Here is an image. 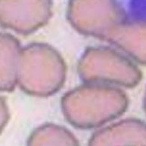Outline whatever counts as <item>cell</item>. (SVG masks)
Wrapping results in <instances>:
<instances>
[{"instance_id": "6da1fadb", "label": "cell", "mask_w": 146, "mask_h": 146, "mask_svg": "<svg viewBox=\"0 0 146 146\" xmlns=\"http://www.w3.org/2000/svg\"><path fill=\"white\" fill-rule=\"evenodd\" d=\"M125 133L115 125L106 129L97 135H116L105 141V144H139L146 145V124L140 121H126L121 124Z\"/></svg>"}, {"instance_id": "7a4b0ae2", "label": "cell", "mask_w": 146, "mask_h": 146, "mask_svg": "<svg viewBox=\"0 0 146 146\" xmlns=\"http://www.w3.org/2000/svg\"><path fill=\"white\" fill-rule=\"evenodd\" d=\"M145 111H146V95H145Z\"/></svg>"}]
</instances>
